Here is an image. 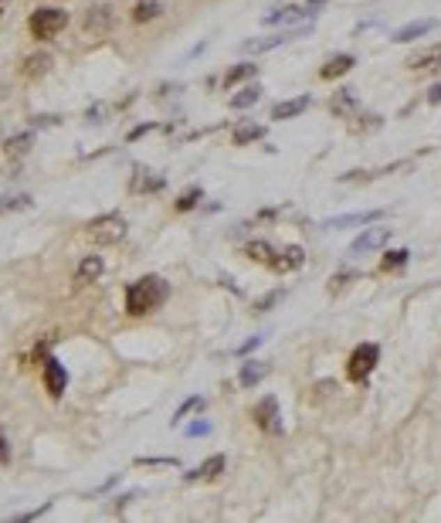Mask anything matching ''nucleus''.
Listing matches in <instances>:
<instances>
[{"instance_id": "a211bd4d", "label": "nucleus", "mask_w": 441, "mask_h": 523, "mask_svg": "<svg viewBox=\"0 0 441 523\" xmlns=\"http://www.w3.org/2000/svg\"><path fill=\"white\" fill-rule=\"evenodd\" d=\"M258 139H265V126H261V123H241V126H234V132H231L234 146H248V143H258Z\"/></svg>"}, {"instance_id": "bb28decb", "label": "nucleus", "mask_w": 441, "mask_h": 523, "mask_svg": "<svg viewBox=\"0 0 441 523\" xmlns=\"http://www.w3.org/2000/svg\"><path fill=\"white\" fill-rule=\"evenodd\" d=\"M261 99V89L258 85H248V89H241L238 96H231V109H248V105H255Z\"/></svg>"}, {"instance_id": "a19ab883", "label": "nucleus", "mask_w": 441, "mask_h": 523, "mask_svg": "<svg viewBox=\"0 0 441 523\" xmlns=\"http://www.w3.org/2000/svg\"><path fill=\"white\" fill-rule=\"evenodd\" d=\"M323 3H326V0H309V10H319Z\"/></svg>"}, {"instance_id": "f704fd0d", "label": "nucleus", "mask_w": 441, "mask_h": 523, "mask_svg": "<svg viewBox=\"0 0 441 523\" xmlns=\"http://www.w3.org/2000/svg\"><path fill=\"white\" fill-rule=\"evenodd\" d=\"M0 466H10V442L3 439V432H0Z\"/></svg>"}, {"instance_id": "c85d7f7f", "label": "nucleus", "mask_w": 441, "mask_h": 523, "mask_svg": "<svg viewBox=\"0 0 441 523\" xmlns=\"http://www.w3.org/2000/svg\"><path fill=\"white\" fill-rule=\"evenodd\" d=\"M353 105H357V96H353V89H343V92H336V96H333L330 109H333V112L339 116V112H350Z\"/></svg>"}, {"instance_id": "9b49d317", "label": "nucleus", "mask_w": 441, "mask_h": 523, "mask_svg": "<svg viewBox=\"0 0 441 523\" xmlns=\"http://www.w3.org/2000/svg\"><path fill=\"white\" fill-rule=\"evenodd\" d=\"M52 72V54L48 52H34V54H27L24 58V65H21V75L24 79H45Z\"/></svg>"}, {"instance_id": "ddd939ff", "label": "nucleus", "mask_w": 441, "mask_h": 523, "mask_svg": "<svg viewBox=\"0 0 441 523\" xmlns=\"http://www.w3.org/2000/svg\"><path fill=\"white\" fill-rule=\"evenodd\" d=\"M353 65H357V58H353V54H333V58H330V61L319 68V79H323V82L343 79V75H346Z\"/></svg>"}, {"instance_id": "c9c22d12", "label": "nucleus", "mask_w": 441, "mask_h": 523, "mask_svg": "<svg viewBox=\"0 0 441 523\" xmlns=\"http://www.w3.org/2000/svg\"><path fill=\"white\" fill-rule=\"evenodd\" d=\"M156 130V123H143V126H136V130L130 132V143H136L139 136H146V132H153Z\"/></svg>"}, {"instance_id": "423d86ee", "label": "nucleus", "mask_w": 441, "mask_h": 523, "mask_svg": "<svg viewBox=\"0 0 441 523\" xmlns=\"http://www.w3.org/2000/svg\"><path fill=\"white\" fill-rule=\"evenodd\" d=\"M68 388V370L58 364L54 357H45V391L52 394V397H61Z\"/></svg>"}, {"instance_id": "39448f33", "label": "nucleus", "mask_w": 441, "mask_h": 523, "mask_svg": "<svg viewBox=\"0 0 441 523\" xmlns=\"http://www.w3.org/2000/svg\"><path fill=\"white\" fill-rule=\"evenodd\" d=\"M252 415H255V425L265 428V432H282V421H279V418H282V415H279V401H275L272 394H268V397H261Z\"/></svg>"}, {"instance_id": "4c0bfd02", "label": "nucleus", "mask_w": 441, "mask_h": 523, "mask_svg": "<svg viewBox=\"0 0 441 523\" xmlns=\"http://www.w3.org/2000/svg\"><path fill=\"white\" fill-rule=\"evenodd\" d=\"M208 432H210L208 421H194V425L187 428V435H208Z\"/></svg>"}, {"instance_id": "1a4fd4ad", "label": "nucleus", "mask_w": 441, "mask_h": 523, "mask_svg": "<svg viewBox=\"0 0 441 523\" xmlns=\"http://www.w3.org/2000/svg\"><path fill=\"white\" fill-rule=\"evenodd\" d=\"M306 265V252L299 248V245H288V248H282V252H275V262H272V268L275 272H295V268H302Z\"/></svg>"}, {"instance_id": "6ab92c4d", "label": "nucleus", "mask_w": 441, "mask_h": 523, "mask_svg": "<svg viewBox=\"0 0 441 523\" xmlns=\"http://www.w3.org/2000/svg\"><path fill=\"white\" fill-rule=\"evenodd\" d=\"M408 68H415V72H424V68H441V45H431V48L417 52L415 58L408 61Z\"/></svg>"}, {"instance_id": "0eeeda50", "label": "nucleus", "mask_w": 441, "mask_h": 523, "mask_svg": "<svg viewBox=\"0 0 441 523\" xmlns=\"http://www.w3.org/2000/svg\"><path fill=\"white\" fill-rule=\"evenodd\" d=\"M435 27H438L435 17H421V21H411V24L397 27V31H394V41H397V45H408V41H417V38L431 34Z\"/></svg>"}, {"instance_id": "aec40b11", "label": "nucleus", "mask_w": 441, "mask_h": 523, "mask_svg": "<svg viewBox=\"0 0 441 523\" xmlns=\"http://www.w3.org/2000/svg\"><path fill=\"white\" fill-rule=\"evenodd\" d=\"M255 75H258V65H252V61H241V65L228 68V75H224V89H234V85L255 79Z\"/></svg>"}, {"instance_id": "6e6552de", "label": "nucleus", "mask_w": 441, "mask_h": 523, "mask_svg": "<svg viewBox=\"0 0 441 523\" xmlns=\"http://www.w3.org/2000/svg\"><path fill=\"white\" fill-rule=\"evenodd\" d=\"M224 466H228L224 455H210L208 462H201L197 469H190L183 479H187V483H210V479H217V476L224 472Z\"/></svg>"}, {"instance_id": "4468645a", "label": "nucleus", "mask_w": 441, "mask_h": 523, "mask_svg": "<svg viewBox=\"0 0 441 523\" xmlns=\"http://www.w3.org/2000/svg\"><path fill=\"white\" fill-rule=\"evenodd\" d=\"M390 241V228H370V232H364V235L353 241V248L350 252H373V248H380V245H387Z\"/></svg>"}, {"instance_id": "5701e85b", "label": "nucleus", "mask_w": 441, "mask_h": 523, "mask_svg": "<svg viewBox=\"0 0 441 523\" xmlns=\"http://www.w3.org/2000/svg\"><path fill=\"white\" fill-rule=\"evenodd\" d=\"M31 143H34V136L31 132H21V136H10V139H3V153L7 157H24L27 150H31Z\"/></svg>"}, {"instance_id": "e433bc0d", "label": "nucleus", "mask_w": 441, "mask_h": 523, "mask_svg": "<svg viewBox=\"0 0 441 523\" xmlns=\"http://www.w3.org/2000/svg\"><path fill=\"white\" fill-rule=\"evenodd\" d=\"M136 466H177V459H136Z\"/></svg>"}, {"instance_id": "f257e3e1", "label": "nucleus", "mask_w": 441, "mask_h": 523, "mask_svg": "<svg viewBox=\"0 0 441 523\" xmlns=\"http://www.w3.org/2000/svg\"><path fill=\"white\" fill-rule=\"evenodd\" d=\"M170 296V286L160 279V275H143L126 289V313L130 316H146L160 310Z\"/></svg>"}, {"instance_id": "c756f323", "label": "nucleus", "mask_w": 441, "mask_h": 523, "mask_svg": "<svg viewBox=\"0 0 441 523\" xmlns=\"http://www.w3.org/2000/svg\"><path fill=\"white\" fill-rule=\"evenodd\" d=\"M31 208V194H14V197H0V214L7 211H27Z\"/></svg>"}, {"instance_id": "72a5a7b5", "label": "nucleus", "mask_w": 441, "mask_h": 523, "mask_svg": "<svg viewBox=\"0 0 441 523\" xmlns=\"http://www.w3.org/2000/svg\"><path fill=\"white\" fill-rule=\"evenodd\" d=\"M350 279H353V272H350V268H346V272H336V275L330 279V292L336 296L339 289H346V286H350Z\"/></svg>"}, {"instance_id": "79ce46f5", "label": "nucleus", "mask_w": 441, "mask_h": 523, "mask_svg": "<svg viewBox=\"0 0 441 523\" xmlns=\"http://www.w3.org/2000/svg\"><path fill=\"white\" fill-rule=\"evenodd\" d=\"M0 7H3V0H0Z\"/></svg>"}, {"instance_id": "2f4dec72", "label": "nucleus", "mask_w": 441, "mask_h": 523, "mask_svg": "<svg viewBox=\"0 0 441 523\" xmlns=\"http://www.w3.org/2000/svg\"><path fill=\"white\" fill-rule=\"evenodd\" d=\"M282 296H286L282 289H275V292H268L265 299H258V303H255V313H265V310H272L275 303H282Z\"/></svg>"}, {"instance_id": "7c9ffc66", "label": "nucleus", "mask_w": 441, "mask_h": 523, "mask_svg": "<svg viewBox=\"0 0 441 523\" xmlns=\"http://www.w3.org/2000/svg\"><path fill=\"white\" fill-rule=\"evenodd\" d=\"M197 408H204V397H197V394H194V397H187L180 408H177V415H173V425H180V421L187 418L190 411H197Z\"/></svg>"}, {"instance_id": "412c9836", "label": "nucleus", "mask_w": 441, "mask_h": 523, "mask_svg": "<svg viewBox=\"0 0 441 523\" xmlns=\"http://www.w3.org/2000/svg\"><path fill=\"white\" fill-rule=\"evenodd\" d=\"M245 255H248L252 262H258V265H268V268H272L275 248H272L268 241H248V245H245Z\"/></svg>"}, {"instance_id": "473e14b6", "label": "nucleus", "mask_w": 441, "mask_h": 523, "mask_svg": "<svg viewBox=\"0 0 441 523\" xmlns=\"http://www.w3.org/2000/svg\"><path fill=\"white\" fill-rule=\"evenodd\" d=\"M160 187H163L160 177H143V174H139V177L132 181V190H160Z\"/></svg>"}, {"instance_id": "a878e982", "label": "nucleus", "mask_w": 441, "mask_h": 523, "mask_svg": "<svg viewBox=\"0 0 441 523\" xmlns=\"http://www.w3.org/2000/svg\"><path fill=\"white\" fill-rule=\"evenodd\" d=\"M408 248H397V252H384V259H380V272H397V268H404L408 265Z\"/></svg>"}, {"instance_id": "393cba45", "label": "nucleus", "mask_w": 441, "mask_h": 523, "mask_svg": "<svg viewBox=\"0 0 441 523\" xmlns=\"http://www.w3.org/2000/svg\"><path fill=\"white\" fill-rule=\"evenodd\" d=\"M302 14H306L302 7H282V10L265 14V17H261V24H286V21H299Z\"/></svg>"}, {"instance_id": "20e7f679", "label": "nucleus", "mask_w": 441, "mask_h": 523, "mask_svg": "<svg viewBox=\"0 0 441 523\" xmlns=\"http://www.w3.org/2000/svg\"><path fill=\"white\" fill-rule=\"evenodd\" d=\"M377 361H380V347H377V343H360V347L350 354V361H346V377H350L353 384H364L366 377L373 374Z\"/></svg>"}, {"instance_id": "9d476101", "label": "nucleus", "mask_w": 441, "mask_h": 523, "mask_svg": "<svg viewBox=\"0 0 441 523\" xmlns=\"http://www.w3.org/2000/svg\"><path fill=\"white\" fill-rule=\"evenodd\" d=\"M299 34H306V27H295V31H286V34H275V38H261V41H245V45H241V52H248V54L272 52V48H279V45H286L288 38H299Z\"/></svg>"}, {"instance_id": "2eb2a0df", "label": "nucleus", "mask_w": 441, "mask_h": 523, "mask_svg": "<svg viewBox=\"0 0 441 523\" xmlns=\"http://www.w3.org/2000/svg\"><path fill=\"white\" fill-rule=\"evenodd\" d=\"M387 211H364V214H343V218H330L323 221V228H350V225H370V221H380Z\"/></svg>"}, {"instance_id": "f03ea898", "label": "nucleus", "mask_w": 441, "mask_h": 523, "mask_svg": "<svg viewBox=\"0 0 441 523\" xmlns=\"http://www.w3.org/2000/svg\"><path fill=\"white\" fill-rule=\"evenodd\" d=\"M65 27H68V14L58 10V7H38V10H31V17H27V31H31L34 41H52Z\"/></svg>"}, {"instance_id": "f8f14e48", "label": "nucleus", "mask_w": 441, "mask_h": 523, "mask_svg": "<svg viewBox=\"0 0 441 523\" xmlns=\"http://www.w3.org/2000/svg\"><path fill=\"white\" fill-rule=\"evenodd\" d=\"M105 272V262L99 255H85L75 268V282L78 286H88V282H99V275Z\"/></svg>"}, {"instance_id": "4be33fe9", "label": "nucleus", "mask_w": 441, "mask_h": 523, "mask_svg": "<svg viewBox=\"0 0 441 523\" xmlns=\"http://www.w3.org/2000/svg\"><path fill=\"white\" fill-rule=\"evenodd\" d=\"M160 14H163V3H160V0H139V3L132 7V21H136V24L156 21Z\"/></svg>"}, {"instance_id": "7ed1b4c3", "label": "nucleus", "mask_w": 441, "mask_h": 523, "mask_svg": "<svg viewBox=\"0 0 441 523\" xmlns=\"http://www.w3.org/2000/svg\"><path fill=\"white\" fill-rule=\"evenodd\" d=\"M85 235L95 245H116V241L126 238V218L123 214H99L85 225Z\"/></svg>"}, {"instance_id": "dca6fc26", "label": "nucleus", "mask_w": 441, "mask_h": 523, "mask_svg": "<svg viewBox=\"0 0 441 523\" xmlns=\"http://www.w3.org/2000/svg\"><path fill=\"white\" fill-rule=\"evenodd\" d=\"M312 105V99L309 96H299V99H286V103H279L275 109H272V119H295V116H302L306 109Z\"/></svg>"}, {"instance_id": "58836bf2", "label": "nucleus", "mask_w": 441, "mask_h": 523, "mask_svg": "<svg viewBox=\"0 0 441 523\" xmlns=\"http://www.w3.org/2000/svg\"><path fill=\"white\" fill-rule=\"evenodd\" d=\"M428 105H441V82L428 89Z\"/></svg>"}, {"instance_id": "ea45409f", "label": "nucleus", "mask_w": 441, "mask_h": 523, "mask_svg": "<svg viewBox=\"0 0 441 523\" xmlns=\"http://www.w3.org/2000/svg\"><path fill=\"white\" fill-rule=\"evenodd\" d=\"M258 343H261V337H252L248 343H241V347H238V354H248V350H255Z\"/></svg>"}, {"instance_id": "f3484780", "label": "nucleus", "mask_w": 441, "mask_h": 523, "mask_svg": "<svg viewBox=\"0 0 441 523\" xmlns=\"http://www.w3.org/2000/svg\"><path fill=\"white\" fill-rule=\"evenodd\" d=\"M109 27H112V10L109 7H92L85 14V31L88 34H105Z\"/></svg>"}, {"instance_id": "b1692460", "label": "nucleus", "mask_w": 441, "mask_h": 523, "mask_svg": "<svg viewBox=\"0 0 441 523\" xmlns=\"http://www.w3.org/2000/svg\"><path fill=\"white\" fill-rule=\"evenodd\" d=\"M261 377H265V367L258 361H248V364H241V374H238V384L241 388H255Z\"/></svg>"}, {"instance_id": "cd10ccee", "label": "nucleus", "mask_w": 441, "mask_h": 523, "mask_svg": "<svg viewBox=\"0 0 441 523\" xmlns=\"http://www.w3.org/2000/svg\"><path fill=\"white\" fill-rule=\"evenodd\" d=\"M201 197H204V190H201V187H190V190H183L180 197H177V204H173V208L180 211H194L197 208V204H201Z\"/></svg>"}]
</instances>
